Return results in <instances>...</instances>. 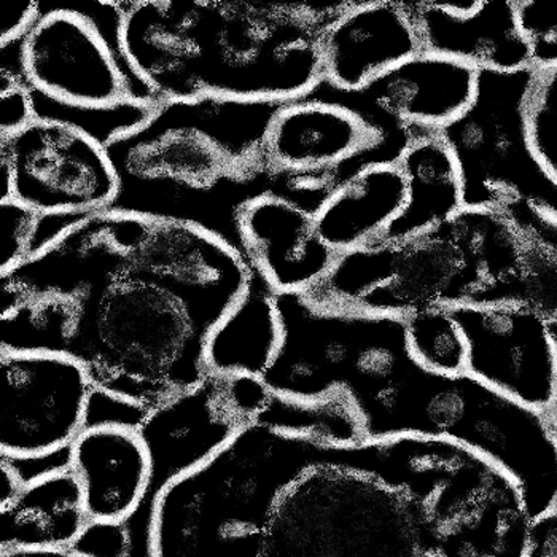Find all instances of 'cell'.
Listing matches in <instances>:
<instances>
[{
  "label": "cell",
  "instance_id": "1",
  "mask_svg": "<svg viewBox=\"0 0 557 557\" xmlns=\"http://www.w3.org/2000/svg\"><path fill=\"white\" fill-rule=\"evenodd\" d=\"M0 278L53 305L61 354L95 388L153 411L208 380L209 339L252 268L190 223L106 209Z\"/></svg>",
  "mask_w": 557,
  "mask_h": 557
},
{
  "label": "cell",
  "instance_id": "2",
  "mask_svg": "<svg viewBox=\"0 0 557 557\" xmlns=\"http://www.w3.org/2000/svg\"><path fill=\"white\" fill-rule=\"evenodd\" d=\"M352 2L126 0L123 47L160 102L287 104L323 84V34Z\"/></svg>",
  "mask_w": 557,
  "mask_h": 557
},
{
  "label": "cell",
  "instance_id": "3",
  "mask_svg": "<svg viewBox=\"0 0 557 557\" xmlns=\"http://www.w3.org/2000/svg\"><path fill=\"white\" fill-rule=\"evenodd\" d=\"M282 106L161 102L143 125L106 147L120 185L110 209L190 223L239 250L237 212L274 190L267 136Z\"/></svg>",
  "mask_w": 557,
  "mask_h": 557
},
{
  "label": "cell",
  "instance_id": "4",
  "mask_svg": "<svg viewBox=\"0 0 557 557\" xmlns=\"http://www.w3.org/2000/svg\"><path fill=\"white\" fill-rule=\"evenodd\" d=\"M456 462H429L404 484L371 469L370 442L318 440L311 463L274 500L258 557H443L433 495Z\"/></svg>",
  "mask_w": 557,
  "mask_h": 557
},
{
  "label": "cell",
  "instance_id": "5",
  "mask_svg": "<svg viewBox=\"0 0 557 557\" xmlns=\"http://www.w3.org/2000/svg\"><path fill=\"white\" fill-rule=\"evenodd\" d=\"M39 3L33 30L0 47L29 86L36 119L74 126L104 147L143 125L161 102L126 57L125 2Z\"/></svg>",
  "mask_w": 557,
  "mask_h": 557
},
{
  "label": "cell",
  "instance_id": "6",
  "mask_svg": "<svg viewBox=\"0 0 557 557\" xmlns=\"http://www.w3.org/2000/svg\"><path fill=\"white\" fill-rule=\"evenodd\" d=\"M302 295L325 308L405 319L422 309L483 306L484 282L445 223L414 239H380L342 253Z\"/></svg>",
  "mask_w": 557,
  "mask_h": 557
},
{
  "label": "cell",
  "instance_id": "7",
  "mask_svg": "<svg viewBox=\"0 0 557 557\" xmlns=\"http://www.w3.org/2000/svg\"><path fill=\"white\" fill-rule=\"evenodd\" d=\"M536 72L478 71L474 101L440 131L453 150L463 182V205L502 209L529 202L557 219V184L532 150L528 104Z\"/></svg>",
  "mask_w": 557,
  "mask_h": 557
},
{
  "label": "cell",
  "instance_id": "8",
  "mask_svg": "<svg viewBox=\"0 0 557 557\" xmlns=\"http://www.w3.org/2000/svg\"><path fill=\"white\" fill-rule=\"evenodd\" d=\"M407 140L391 139L362 113L318 89L277 110L267 136L274 194L314 212L339 184L373 161H397Z\"/></svg>",
  "mask_w": 557,
  "mask_h": 557
},
{
  "label": "cell",
  "instance_id": "9",
  "mask_svg": "<svg viewBox=\"0 0 557 557\" xmlns=\"http://www.w3.org/2000/svg\"><path fill=\"white\" fill-rule=\"evenodd\" d=\"M273 502L216 454L158 497L151 557H258Z\"/></svg>",
  "mask_w": 557,
  "mask_h": 557
},
{
  "label": "cell",
  "instance_id": "10",
  "mask_svg": "<svg viewBox=\"0 0 557 557\" xmlns=\"http://www.w3.org/2000/svg\"><path fill=\"white\" fill-rule=\"evenodd\" d=\"M9 161L12 199L44 212L88 216L110 209L120 185L108 149L74 126L36 119L0 139Z\"/></svg>",
  "mask_w": 557,
  "mask_h": 557
},
{
  "label": "cell",
  "instance_id": "11",
  "mask_svg": "<svg viewBox=\"0 0 557 557\" xmlns=\"http://www.w3.org/2000/svg\"><path fill=\"white\" fill-rule=\"evenodd\" d=\"M0 456L29 459L71 448L85 429L91 377L60 352H0Z\"/></svg>",
  "mask_w": 557,
  "mask_h": 557
},
{
  "label": "cell",
  "instance_id": "12",
  "mask_svg": "<svg viewBox=\"0 0 557 557\" xmlns=\"http://www.w3.org/2000/svg\"><path fill=\"white\" fill-rule=\"evenodd\" d=\"M469 346L467 373L525 407L549 411L557 352L549 322L521 306H456Z\"/></svg>",
  "mask_w": 557,
  "mask_h": 557
},
{
  "label": "cell",
  "instance_id": "13",
  "mask_svg": "<svg viewBox=\"0 0 557 557\" xmlns=\"http://www.w3.org/2000/svg\"><path fill=\"white\" fill-rule=\"evenodd\" d=\"M243 429L226 407L216 373L195 391L149 412L137 432L151 456L149 490L143 504L123 521L128 556L151 557V524L158 497L172 481L190 472Z\"/></svg>",
  "mask_w": 557,
  "mask_h": 557
},
{
  "label": "cell",
  "instance_id": "14",
  "mask_svg": "<svg viewBox=\"0 0 557 557\" xmlns=\"http://www.w3.org/2000/svg\"><path fill=\"white\" fill-rule=\"evenodd\" d=\"M323 91L350 106L391 139L409 140L440 133L472 106L478 71L460 61L419 53L388 71L359 92L321 85Z\"/></svg>",
  "mask_w": 557,
  "mask_h": 557
},
{
  "label": "cell",
  "instance_id": "15",
  "mask_svg": "<svg viewBox=\"0 0 557 557\" xmlns=\"http://www.w3.org/2000/svg\"><path fill=\"white\" fill-rule=\"evenodd\" d=\"M236 232L240 253L276 295L306 294L338 258L319 235L314 212L274 191L240 208Z\"/></svg>",
  "mask_w": 557,
  "mask_h": 557
},
{
  "label": "cell",
  "instance_id": "16",
  "mask_svg": "<svg viewBox=\"0 0 557 557\" xmlns=\"http://www.w3.org/2000/svg\"><path fill=\"white\" fill-rule=\"evenodd\" d=\"M422 53L418 23L404 0H354L323 34V84L359 92Z\"/></svg>",
  "mask_w": 557,
  "mask_h": 557
},
{
  "label": "cell",
  "instance_id": "17",
  "mask_svg": "<svg viewBox=\"0 0 557 557\" xmlns=\"http://www.w3.org/2000/svg\"><path fill=\"white\" fill-rule=\"evenodd\" d=\"M409 5L425 53L476 71H531V50L519 27L516 0H418Z\"/></svg>",
  "mask_w": 557,
  "mask_h": 557
},
{
  "label": "cell",
  "instance_id": "18",
  "mask_svg": "<svg viewBox=\"0 0 557 557\" xmlns=\"http://www.w3.org/2000/svg\"><path fill=\"white\" fill-rule=\"evenodd\" d=\"M71 470L81 483L91 522H123L149 490L151 456L137 430H82L71 446Z\"/></svg>",
  "mask_w": 557,
  "mask_h": 557
},
{
  "label": "cell",
  "instance_id": "19",
  "mask_svg": "<svg viewBox=\"0 0 557 557\" xmlns=\"http://www.w3.org/2000/svg\"><path fill=\"white\" fill-rule=\"evenodd\" d=\"M405 201L407 185L397 161H373L326 196L315 225L323 243L342 256L381 239Z\"/></svg>",
  "mask_w": 557,
  "mask_h": 557
},
{
  "label": "cell",
  "instance_id": "20",
  "mask_svg": "<svg viewBox=\"0 0 557 557\" xmlns=\"http://www.w3.org/2000/svg\"><path fill=\"white\" fill-rule=\"evenodd\" d=\"M397 164L407 185V201L381 239H414L445 225L466 208L462 172L442 133L409 137Z\"/></svg>",
  "mask_w": 557,
  "mask_h": 557
},
{
  "label": "cell",
  "instance_id": "21",
  "mask_svg": "<svg viewBox=\"0 0 557 557\" xmlns=\"http://www.w3.org/2000/svg\"><path fill=\"white\" fill-rule=\"evenodd\" d=\"M2 552L71 549L88 528L84 493L71 467L24 484L0 508Z\"/></svg>",
  "mask_w": 557,
  "mask_h": 557
},
{
  "label": "cell",
  "instance_id": "22",
  "mask_svg": "<svg viewBox=\"0 0 557 557\" xmlns=\"http://www.w3.org/2000/svg\"><path fill=\"white\" fill-rule=\"evenodd\" d=\"M281 344L276 294L256 271L249 288L212 333L206 350L211 373L263 376Z\"/></svg>",
  "mask_w": 557,
  "mask_h": 557
},
{
  "label": "cell",
  "instance_id": "23",
  "mask_svg": "<svg viewBox=\"0 0 557 557\" xmlns=\"http://www.w3.org/2000/svg\"><path fill=\"white\" fill-rule=\"evenodd\" d=\"M253 424L333 445L367 442L362 421L352 401L342 392L319 400H302L270 387Z\"/></svg>",
  "mask_w": 557,
  "mask_h": 557
},
{
  "label": "cell",
  "instance_id": "24",
  "mask_svg": "<svg viewBox=\"0 0 557 557\" xmlns=\"http://www.w3.org/2000/svg\"><path fill=\"white\" fill-rule=\"evenodd\" d=\"M89 216V215H88ZM82 215L44 214L16 199L0 201L2 230V264L0 276H7L23 264L47 252L75 225Z\"/></svg>",
  "mask_w": 557,
  "mask_h": 557
},
{
  "label": "cell",
  "instance_id": "25",
  "mask_svg": "<svg viewBox=\"0 0 557 557\" xmlns=\"http://www.w3.org/2000/svg\"><path fill=\"white\" fill-rule=\"evenodd\" d=\"M409 354L422 367L445 376L467 373L469 346L449 308H429L405 318Z\"/></svg>",
  "mask_w": 557,
  "mask_h": 557
},
{
  "label": "cell",
  "instance_id": "26",
  "mask_svg": "<svg viewBox=\"0 0 557 557\" xmlns=\"http://www.w3.org/2000/svg\"><path fill=\"white\" fill-rule=\"evenodd\" d=\"M532 150L557 184V71L536 72L528 104Z\"/></svg>",
  "mask_w": 557,
  "mask_h": 557
},
{
  "label": "cell",
  "instance_id": "27",
  "mask_svg": "<svg viewBox=\"0 0 557 557\" xmlns=\"http://www.w3.org/2000/svg\"><path fill=\"white\" fill-rule=\"evenodd\" d=\"M522 36L535 72L557 71V2L516 0Z\"/></svg>",
  "mask_w": 557,
  "mask_h": 557
},
{
  "label": "cell",
  "instance_id": "28",
  "mask_svg": "<svg viewBox=\"0 0 557 557\" xmlns=\"http://www.w3.org/2000/svg\"><path fill=\"white\" fill-rule=\"evenodd\" d=\"M0 61V139H9L36 120V110L20 69L7 58Z\"/></svg>",
  "mask_w": 557,
  "mask_h": 557
},
{
  "label": "cell",
  "instance_id": "29",
  "mask_svg": "<svg viewBox=\"0 0 557 557\" xmlns=\"http://www.w3.org/2000/svg\"><path fill=\"white\" fill-rule=\"evenodd\" d=\"M150 411L95 388L86 411L85 429L123 428L139 430Z\"/></svg>",
  "mask_w": 557,
  "mask_h": 557
},
{
  "label": "cell",
  "instance_id": "30",
  "mask_svg": "<svg viewBox=\"0 0 557 557\" xmlns=\"http://www.w3.org/2000/svg\"><path fill=\"white\" fill-rule=\"evenodd\" d=\"M71 552L85 557H126L128 536L122 522H89Z\"/></svg>",
  "mask_w": 557,
  "mask_h": 557
},
{
  "label": "cell",
  "instance_id": "31",
  "mask_svg": "<svg viewBox=\"0 0 557 557\" xmlns=\"http://www.w3.org/2000/svg\"><path fill=\"white\" fill-rule=\"evenodd\" d=\"M522 557H557V504L529 521Z\"/></svg>",
  "mask_w": 557,
  "mask_h": 557
},
{
  "label": "cell",
  "instance_id": "32",
  "mask_svg": "<svg viewBox=\"0 0 557 557\" xmlns=\"http://www.w3.org/2000/svg\"><path fill=\"white\" fill-rule=\"evenodd\" d=\"M40 18V3L27 2L9 7L3 12L0 47L22 42Z\"/></svg>",
  "mask_w": 557,
  "mask_h": 557
},
{
  "label": "cell",
  "instance_id": "33",
  "mask_svg": "<svg viewBox=\"0 0 557 557\" xmlns=\"http://www.w3.org/2000/svg\"><path fill=\"white\" fill-rule=\"evenodd\" d=\"M0 557H85L71 549H30V552H2Z\"/></svg>",
  "mask_w": 557,
  "mask_h": 557
},
{
  "label": "cell",
  "instance_id": "34",
  "mask_svg": "<svg viewBox=\"0 0 557 557\" xmlns=\"http://www.w3.org/2000/svg\"><path fill=\"white\" fill-rule=\"evenodd\" d=\"M549 329H552V335H553V339H555L556 352H557V322L549 323ZM549 412H552V418H553V421H555L556 432H557V384H556L555 401H553V407H552V409H549Z\"/></svg>",
  "mask_w": 557,
  "mask_h": 557
}]
</instances>
